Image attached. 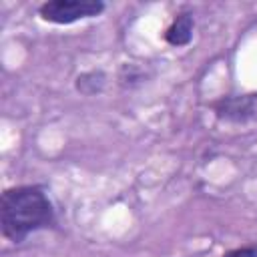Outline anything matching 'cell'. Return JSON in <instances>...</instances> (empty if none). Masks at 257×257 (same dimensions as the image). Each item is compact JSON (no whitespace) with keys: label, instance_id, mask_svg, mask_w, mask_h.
<instances>
[{"label":"cell","instance_id":"6da1fadb","mask_svg":"<svg viewBox=\"0 0 257 257\" xmlns=\"http://www.w3.org/2000/svg\"><path fill=\"white\" fill-rule=\"evenodd\" d=\"M56 225L54 207L40 187H12L2 193L0 227L2 235L12 243H22L38 229Z\"/></svg>","mask_w":257,"mask_h":257},{"label":"cell","instance_id":"7a4b0ae2","mask_svg":"<svg viewBox=\"0 0 257 257\" xmlns=\"http://www.w3.org/2000/svg\"><path fill=\"white\" fill-rule=\"evenodd\" d=\"M104 10L100 0H50L38 8L42 20L52 24H72L76 20L98 16Z\"/></svg>","mask_w":257,"mask_h":257},{"label":"cell","instance_id":"3957f363","mask_svg":"<svg viewBox=\"0 0 257 257\" xmlns=\"http://www.w3.org/2000/svg\"><path fill=\"white\" fill-rule=\"evenodd\" d=\"M217 116L233 122H243L255 114V102L251 96H225L215 104Z\"/></svg>","mask_w":257,"mask_h":257},{"label":"cell","instance_id":"277c9868","mask_svg":"<svg viewBox=\"0 0 257 257\" xmlns=\"http://www.w3.org/2000/svg\"><path fill=\"white\" fill-rule=\"evenodd\" d=\"M193 24H195L193 14L181 12V14L173 20V24L167 28L165 40H167L171 46H185V44H189L191 38H193Z\"/></svg>","mask_w":257,"mask_h":257},{"label":"cell","instance_id":"5b68a950","mask_svg":"<svg viewBox=\"0 0 257 257\" xmlns=\"http://www.w3.org/2000/svg\"><path fill=\"white\" fill-rule=\"evenodd\" d=\"M102 86H104V74L100 70H90L76 78V90H80L82 94H88V96L100 92Z\"/></svg>","mask_w":257,"mask_h":257},{"label":"cell","instance_id":"8992f818","mask_svg":"<svg viewBox=\"0 0 257 257\" xmlns=\"http://www.w3.org/2000/svg\"><path fill=\"white\" fill-rule=\"evenodd\" d=\"M223 257H257V247H239L223 253Z\"/></svg>","mask_w":257,"mask_h":257}]
</instances>
